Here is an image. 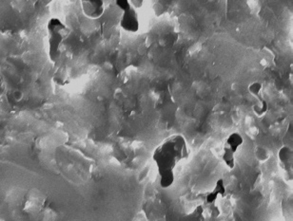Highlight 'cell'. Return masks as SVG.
Here are the masks:
<instances>
[{
    "mask_svg": "<svg viewBox=\"0 0 293 221\" xmlns=\"http://www.w3.org/2000/svg\"><path fill=\"white\" fill-rule=\"evenodd\" d=\"M190 148L185 137L174 134L164 139L153 153L162 189H169L175 183V169L180 163L190 157Z\"/></svg>",
    "mask_w": 293,
    "mask_h": 221,
    "instance_id": "6da1fadb",
    "label": "cell"
},
{
    "mask_svg": "<svg viewBox=\"0 0 293 221\" xmlns=\"http://www.w3.org/2000/svg\"><path fill=\"white\" fill-rule=\"evenodd\" d=\"M49 37L48 54L51 62H56L61 56V46L70 35V29L59 18L52 17L47 23Z\"/></svg>",
    "mask_w": 293,
    "mask_h": 221,
    "instance_id": "7a4b0ae2",
    "label": "cell"
},
{
    "mask_svg": "<svg viewBox=\"0 0 293 221\" xmlns=\"http://www.w3.org/2000/svg\"><path fill=\"white\" fill-rule=\"evenodd\" d=\"M84 15L89 19L100 18L105 12L103 0H80Z\"/></svg>",
    "mask_w": 293,
    "mask_h": 221,
    "instance_id": "3957f363",
    "label": "cell"
},
{
    "mask_svg": "<svg viewBox=\"0 0 293 221\" xmlns=\"http://www.w3.org/2000/svg\"><path fill=\"white\" fill-rule=\"evenodd\" d=\"M120 27L122 30L130 33H135L140 29L138 13L133 7L126 12H123L120 18Z\"/></svg>",
    "mask_w": 293,
    "mask_h": 221,
    "instance_id": "277c9868",
    "label": "cell"
},
{
    "mask_svg": "<svg viewBox=\"0 0 293 221\" xmlns=\"http://www.w3.org/2000/svg\"><path fill=\"white\" fill-rule=\"evenodd\" d=\"M244 145V138L240 133H230L224 143L223 152L236 155Z\"/></svg>",
    "mask_w": 293,
    "mask_h": 221,
    "instance_id": "5b68a950",
    "label": "cell"
},
{
    "mask_svg": "<svg viewBox=\"0 0 293 221\" xmlns=\"http://www.w3.org/2000/svg\"><path fill=\"white\" fill-rule=\"evenodd\" d=\"M226 192H227V188H226L225 182L220 178L217 180L216 184L212 190L205 196V203L207 205H210V206L214 205L219 198L225 196Z\"/></svg>",
    "mask_w": 293,
    "mask_h": 221,
    "instance_id": "8992f818",
    "label": "cell"
},
{
    "mask_svg": "<svg viewBox=\"0 0 293 221\" xmlns=\"http://www.w3.org/2000/svg\"><path fill=\"white\" fill-rule=\"evenodd\" d=\"M252 110L257 117H263L265 114L268 112V105L267 101L260 99L259 101L255 104L252 107Z\"/></svg>",
    "mask_w": 293,
    "mask_h": 221,
    "instance_id": "52a82bcc",
    "label": "cell"
},
{
    "mask_svg": "<svg viewBox=\"0 0 293 221\" xmlns=\"http://www.w3.org/2000/svg\"><path fill=\"white\" fill-rule=\"evenodd\" d=\"M221 158H222L225 165L229 169H233L235 167V155H231V154H229V153L223 152Z\"/></svg>",
    "mask_w": 293,
    "mask_h": 221,
    "instance_id": "ba28073f",
    "label": "cell"
},
{
    "mask_svg": "<svg viewBox=\"0 0 293 221\" xmlns=\"http://www.w3.org/2000/svg\"><path fill=\"white\" fill-rule=\"evenodd\" d=\"M262 89H263V86H262L261 83L259 82H253L251 83L249 86V92L252 96H259L260 93H261Z\"/></svg>",
    "mask_w": 293,
    "mask_h": 221,
    "instance_id": "9c48e42d",
    "label": "cell"
},
{
    "mask_svg": "<svg viewBox=\"0 0 293 221\" xmlns=\"http://www.w3.org/2000/svg\"><path fill=\"white\" fill-rule=\"evenodd\" d=\"M115 5L122 12H126L129 9L132 8V5L129 0H115Z\"/></svg>",
    "mask_w": 293,
    "mask_h": 221,
    "instance_id": "30bf717a",
    "label": "cell"
},
{
    "mask_svg": "<svg viewBox=\"0 0 293 221\" xmlns=\"http://www.w3.org/2000/svg\"><path fill=\"white\" fill-rule=\"evenodd\" d=\"M134 9H140L144 5L145 0H129Z\"/></svg>",
    "mask_w": 293,
    "mask_h": 221,
    "instance_id": "8fae6325",
    "label": "cell"
},
{
    "mask_svg": "<svg viewBox=\"0 0 293 221\" xmlns=\"http://www.w3.org/2000/svg\"><path fill=\"white\" fill-rule=\"evenodd\" d=\"M4 90H5V85H4L3 76H2L1 70H0V96L4 93Z\"/></svg>",
    "mask_w": 293,
    "mask_h": 221,
    "instance_id": "7c38bea8",
    "label": "cell"
},
{
    "mask_svg": "<svg viewBox=\"0 0 293 221\" xmlns=\"http://www.w3.org/2000/svg\"><path fill=\"white\" fill-rule=\"evenodd\" d=\"M13 98L16 100V101H20L22 98H23V93L20 91V90H15L14 92H13Z\"/></svg>",
    "mask_w": 293,
    "mask_h": 221,
    "instance_id": "4fadbf2b",
    "label": "cell"
}]
</instances>
